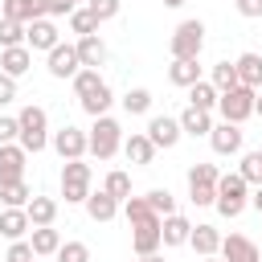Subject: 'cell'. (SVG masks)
Masks as SVG:
<instances>
[{
	"instance_id": "27",
	"label": "cell",
	"mask_w": 262,
	"mask_h": 262,
	"mask_svg": "<svg viewBox=\"0 0 262 262\" xmlns=\"http://www.w3.org/2000/svg\"><path fill=\"white\" fill-rule=\"evenodd\" d=\"M25 213H29L33 229H37V225H53V221H57V201H53V196H41V192H37V196H33V201L25 205Z\"/></svg>"
},
{
	"instance_id": "7",
	"label": "cell",
	"mask_w": 262,
	"mask_h": 262,
	"mask_svg": "<svg viewBox=\"0 0 262 262\" xmlns=\"http://www.w3.org/2000/svg\"><path fill=\"white\" fill-rule=\"evenodd\" d=\"M49 147L61 156V164H66V160H86V156H90V135H86L82 127L66 123V127H57V131L49 135Z\"/></svg>"
},
{
	"instance_id": "46",
	"label": "cell",
	"mask_w": 262,
	"mask_h": 262,
	"mask_svg": "<svg viewBox=\"0 0 262 262\" xmlns=\"http://www.w3.org/2000/svg\"><path fill=\"white\" fill-rule=\"evenodd\" d=\"M16 98V78H8V74H0V106H8Z\"/></svg>"
},
{
	"instance_id": "37",
	"label": "cell",
	"mask_w": 262,
	"mask_h": 262,
	"mask_svg": "<svg viewBox=\"0 0 262 262\" xmlns=\"http://www.w3.org/2000/svg\"><path fill=\"white\" fill-rule=\"evenodd\" d=\"M25 37H29V25L0 16V49H16V45H25Z\"/></svg>"
},
{
	"instance_id": "43",
	"label": "cell",
	"mask_w": 262,
	"mask_h": 262,
	"mask_svg": "<svg viewBox=\"0 0 262 262\" xmlns=\"http://www.w3.org/2000/svg\"><path fill=\"white\" fill-rule=\"evenodd\" d=\"M41 4V16H49V20H57V16H70L78 4L74 0H37Z\"/></svg>"
},
{
	"instance_id": "51",
	"label": "cell",
	"mask_w": 262,
	"mask_h": 262,
	"mask_svg": "<svg viewBox=\"0 0 262 262\" xmlns=\"http://www.w3.org/2000/svg\"><path fill=\"white\" fill-rule=\"evenodd\" d=\"M201 262H225V258H221V254H213V258H201Z\"/></svg>"
},
{
	"instance_id": "38",
	"label": "cell",
	"mask_w": 262,
	"mask_h": 262,
	"mask_svg": "<svg viewBox=\"0 0 262 262\" xmlns=\"http://www.w3.org/2000/svg\"><path fill=\"white\" fill-rule=\"evenodd\" d=\"M209 82H213L221 94H225V90H233V86H242V82H237V66H233V61H217V66H213V74H209Z\"/></svg>"
},
{
	"instance_id": "12",
	"label": "cell",
	"mask_w": 262,
	"mask_h": 262,
	"mask_svg": "<svg viewBox=\"0 0 262 262\" xmlns=\"http://www.w3.org/2000/svg\"><path fill=\"white\" fill-rule=\"evenodd\" d=\"M25 168H29V151L20 143H4L0 147V184L25 180Z\"/></svg>"
},
{
	"instance_id": "33",
	"label": "cell",
	"mask_w": 262,
	"mask_h": 262,
	"mask_svg": "<svg viewBox=\"0 0 262 262\" xmlns=\"http://www.w3.org/2000/svg\"><path fill=\"white\" fill-rule=\"evenodd\" d=\"M119 102H123L127 115H147V111H151V90H147V86H131Z\"/></svg>"
},
{
	"instance_id": "10",
	"label": "cell",
	"mask_w": 262,
	"mask_h": 262,
	"mask_svg": "<svg viewBox=\"0 0 262 262\" xmlns=\"http://www.w3.org/2000/svg\"><path fill=\"white\" fill-rule=\"evenodd\" d=\"M209 147L217 151V156H242L246 151V131L237 127V123H217L213 131H209Z\"/></svg>"
},
{
	"instance_id": "22",
	"label": "cell",
	"mask_w": 262,
	"mask_h": 262,
	"mask_svg": "<svg viewBox=\"0 0 262 262\" xmlns=\"http://www.w3.org/2000/svg\"><path fill=\"white\" fill-rule=\"evenodd\" d=\"M82 209H86V217H90V221H115L123 205L98 188V192H90V196H86V205H82Z\"/></svg>"
},
{
	"instance_id": "42",
	"label": "cell",
	"mask_w": 262,
	"mask_h": 262,
	"mask_svg": "<svg viewBox=\"0 0 262 262\" xmlns=\"http://www.w3.org/2000/svg\"><path fill=\"white\" fill-rule=\"evenodd\" d=\"M57 262H90V246L86 242H61Z\"/></svg>"
},
{
	"instance_id": "29",
	"label": "cell",
	"mask_w": 262,
	"mask_h": 262,
	"mask_svg": "<svg viewBox=\"0 0 262 262\" xmlns=\"http://www.w3.org/2000/svg\"><path fill=\"white\" fill-rule=\"evenodd\" d=\"M217 98H221V90H217L209 78H201L196 86H188V106H201V111H217Z\"/></svg>"
},
{
	"instance_id": "18",
	"label": "cell",
	"mask_w": 262,
	"mask_h": 262,
	"mask_svg": "<svg viewBox=\"0 0 262 262\" xmlns=\"http://www.w3.org/2000/svg\"><path fill=\"white\" fill-rule=\"evenodd\" d=\"M29 70H33V49H29V45L0 49V74H8V78H25Z\"/></svg>"
},
{
	"instance_id": "2",
	"label": "cell",
	"mask_w": 262,
	"mask_h": 262,
	"mask_svg": "<svg viewBox=\"0 0 262 262\" xmlns=\"http://www.w3.org/2000/svg\"><path fill=\"white\" fill-rule=\"evenodd\" d=\"M246 205H250V184H246V176L242 172H221V180H217V213L221 217H242L246 213Z\"/></svg>"
},
{
	"instance_id": "1",
	"label": "cell",
	"mask_w": 262,
	"mask_h": 262,
	"mask_svg": "<svg viewBox=\"0 0 262 262\" xmlns=\"http://www.w3.org/2000/svg\"><path fill=\"white\" fill-rule=\"evenodd\" d=\"M16 123H20V147L29 151V156H37V151H45L49 147V111L45 106H37V102H29V106H20L16 111Z\"/></svg>"
},
{
	"instance_id": "40",
	"label": "cell",
	"mask_w": 262,
	"mask_h": 262,
	"mask_svg": "<svg viewBox=\"0 0 262 262\" xmlns=\"http://www.w3.org/2000/svg\"><path fill=\"white\" fill-rule=\"evenodd\" d=\"M147 205H151L160 217H172V213H176V196H172L168 188H151V192H147Z\"/></svg>"
},
{
	"instance_id": "17",
	"label": "cell",
	"mask_w": 262,
	"mask_h": 262,
	"mask_svg": "<svg viewBox=\"0 0 262 262\" xmlns=\"http://www.w3.org/2000/svg\"><path fill=\"white\" fill-rule=\"evenodd\" d=\"M123 156H127L131 164H139V168H151V160H156V143L147 139V131H131V135L123 139Z\"/></svg>"
},
{
	"instance_id": "28",
	"label": "cell",
	"mask_w": 262,
	"mask_h": 262,
	"mask_svg": "<svg viewBox=\"0 0 262 262\" xmlns=\"http://www.w3.org/2000/svg\"><path fill=\"white\" fill-rule=\"evenodd\" d=\"M201 78H205V74H201V61H172V66H168V82L180 86V90L196 86Z\"/></svg>"
},
{
	"instance_id": "54",
	"label": "cell",
	"mask_w": 262,
	"mask_h": 262,
	"mask_svg": "<svg viewBox=\"0 0 262 262\" xmlns=\"http://www.w3.org/2000/svg\"><path fill=\"white\" fill-rule=\"evenodd\" d=\"M0 4H4V0H0Z\"/></svg>"
},
{
	"instance_id": "11",
	"label": "cell",
	"mask_w": 262,
	"mask_h": 262,
	"mask_svg": "<svg viewBox=\"0 0 262 262\" xmlns=\"http://www.w3.org/2000/svg\"><path fill=\"white\" fill-rule=\"evenodd\" d=\"M147 139L156 143V151H160V147H164V151H172V147L184 139L180 119H172V115H151V119H147Z\"/></svg>"
},
{
	"instance_id": "41",
	"label": "cell",
	"mask_w": 262,
	"mask_h": 262,
	"mask_svg": "<svg viewBox=\"0 0 262 262\" xmlns=\"http://www.w3.org/2000/svg\"><path fill=\"white\" fill-rule=\"evenodd\" d=\"M86 8L94 12V20H98V25H106V20H115V16H119V8H123V4H119V0H86Z\"/></svg>"
},
{
	"instance_id": "48",
	"label": "cell",
	"mask_w": 262,
	"mask_h": 262,
	"mask_svg": "<svg viewBox=\"0 0 262 262\" xmlns=\"http://www.w3.org/2000/svg\"><path fill=\"white\" fill-rule=\"evenodd\" d=\"M139 262H164V254H147V258H139Z\"/></svg>"
},
{
	"instance_id": "5",
	"label": "cell",
	"mask_w": 262,
	"mask_h": 262,
	"mask_svg": "<svg viewBox=\"0 0 262 262\" xmlns=\"http://www.w3.org/2000/svg\"><path fill=\"white\" fill-rule=\"evenodd\" d=\"M90 184H94V172H90L86 160H66L61 164V196H66V205H86V196L94 192Z\"/></svg>"
},
{
	"instance_id": "52",
	"label": "cell",
	"mask_w": 262,
	"mask_h": 262,
	"mask_svg": "<svg viewBox=\"0 0 262 262\" xmlns=\"http://www.w3.org/2000/svg\"><path fill=\"white\" fill-rule=\"evenodd\" d=\"M74 4H78V8H82V4H86V0H74Z\"/></svg>"
},
{
	"instance_id": "39",
	"label": "cell",
	"mask_w": 262,
	"mask_h": 262,
	"mask_svg": "<svg viewBox=\"0 0 262 262\" xmlns=\"http://www.w3.org/2000/svg\"><path fill=\"white\" fill-rule=\"evenodd\" d=\"M70 33H78V37H90V33H98V20H94V12H90L86 4L70 12Z\"/></svg>"
},
{
	"instance_id": "3",
	"label": "cell",
	"mask_w": 262,
	"mask_h": 262,
	"mask_svg": "<svg viewBox=\"0 0 262 262\" xmlns=\"http://www.w3.org/2000/svg\"><path fill=\"white\" fill-rule=\"evenodd\" d=\"M205 49V20H180L168 37V53L172 61H196Z\"/></svg>"
},
{
	"instance_id": "19",
	"label": "cell",
	"mask_w": 262,
	"mask_h": 262,
	"mask_svg": "<svg viewBox=\"0 0 262 262\" xmlns=\"http://www.w3.org/2000/svg\"><path fill=\"white\" fill-rule=\"evenodd\" d=\"M221 237H225V233H221L217 225H205V221H201V225H192L188 246H192L201 258H213V254H221Z\"/></svg>"
},
{
	"instance_id": "36",
	"label": "cell",
	"mask_w": 262,
	"mask_h": 262,
	"mask_svg": "<svg viewBox=\"0 0 262 262\" xmlns=\"http://www.w3.org/2000/svg\"><path fill=\"white\" fill-rule=\"evenodd\" d=\"M111 102H115V94H111V86H102V90H94L90 98H82V111H86L90 119H102V115H111Z\"/></svg>"
},
{
	"instance_id": "25",
	"label": "cell",
	"mask_w": 262,
	"mask_h": 262,
	"mask_svg": "<svg viewBox=\"0 0 262 262\" xmlns=\"http://www.w3.org/2000/svg\"><path fill=\"white\" fill-rule=\"evenodd\" d=\"M237 82L242 86H250V90H262V53H254V49H246L237 61Z\"/></svg>"
},
{
	"instance_id": "4",
	"label": "cell",
	"mask_w": 262,
	"mask_h": 262,
	"mask_svg": "<svg viewBox=\"0 0 262 262\" xmlns=\"http://www.w3.org/2000/svg\"><path fill=\"white\" fill-rule=\"evenodd\" d=\"M86 135H90V156H94V160H115V156L123 151V127H119V119H111V115L94 119V127H90Z\"/></svg>"
},
{
	"instance_id": "20",
	"label": "cell",
	"mask_w": 262,
	"mask_h": 262,
	"mask_svg": "<svg viewBox=\"0 0 262 262\" xmlns=\"http://www.w3.org/2000/svg\"><path fill=\"white\" fill-rule=\"evenodd\" d=\"M213 127H217L213 111H201V106H184V111H180V131H184V135L196 139V135H209Z\"/></svg>"
},
{
	"instance_id": "34",
	"label": "cell",
	"mask_w": 262,
	"mask_h": 262,
	"mask_svg": "<svg viewBox=\"0 0 262 262\" xmlns=\"http://www.w3.org/2000/svg\"><path fill=\"white\" fill-rule=\"evenodd\" d=\"M237 172L246 176V184H250V188H258V184H262V147H254V151H242V164H237Z\"/></svg>"
},
{
	"instance_id": "9",
	"label": "cell",
	"mask_w": 262,
	"mask_h": 262,
	"mask_svg": "<svg viewBox=\"0 0 262 262\" xmlns=\"http://www.w3.org/2000/svg\"><path fill=\"white\" fill-rule=\"evenodd\" d=\"M45 70H49V78H57V82H74L78 78V70H82V57H78V45H70V41H61L57 49H49L45 53Z\"/></svg>"
},
{
	"instance_id": "21",
	"label": "cell",
	"mask_w": 262,
	"mask_h": 262,
	"mask_svg": "<svg viewBox=\"0 0 262 262\" xmlns=\"http://www.w3.org/2000/svg\"><path fill=\"white\" fill-rule=\"evenodd\" d=\"M25 233H33V221L25 209H4L0 213V237L8 242H25Z\"/></svg>"
},
{
	"instance_id": "6",
	"label": "cell",
	"mask_w": 262,
	"mask_h": 262,
	"mask_svg": "<svg viewBox=\"0 0 262 262\" xmlns=\"http://www.w3.org/2000/svg\"><path fill=\"white\" fill-rule=\"evenodd\" d=\"M254 102H258V90H250V86H233V90H225L221 98H217V115L225 119V123H246L250 115H254Z\"/></svg>"
},
{
	"instance_id": "24",
	"label": "cell",
	"mask_w": 262,
	"mask_h": 262,
	"mask_svg": "<svg viewBox=\"0 0 262 262\" xmlns=\"http://www.w3.org/2000/svg\"><path fill=\"white\" fill-rule=\"evenodd\" d=\"M29 246H33L37 258H57V250H61V233H57L53 225H37V229L29 233Z\"/></svg>"
},
{
	"instance_id": "16",
	"label": "cell",
	"mask_w": 262,
	"mask_h": 262,
	"mask_svg": "<svg viewBox=\"0 0 262 262\" xmlns=\"http://www.w3.org/2000/svg\"><path fill=\"white\" fill-rule=\"evenodd\" d=\"M74 45H78L82 70H102V66H106V57H111V53H106V41H102L98 33H90V37H78Z\"/></svg>"
},
{
	"instance_id": "44",
	"label": "cell",
	"mask_w": 262,
	"mask_h": 262,
	"mask_svg": "<svg viewBox=\"0 0 262 262\" xmlns=\"http://www.w3.org/2000/svg\"><path fill=\"white\" fill-rule=\"evenodd\" d=\"M16 139H20L16 115H0V147H4V143H16Z\"/></svg>"
},
{
	"instance_id": "23",
	"label": "cell",
	"mask_w": 262,
	"mask_h": 262,
	"mask_svg": "<svg viewBox=\"0 0 262 262\" xmlns=\"http://www.w3.org/2000/svg\"><path fill=\"white\" fill-rule=\"evenodd\" d=\"M160 237H164V246H188V237H192V221H188L184 213H172V217H164Z\"/></svg>"
},
{
	"instance_id": "47",
	"label": "cell",
	"mask_w": 262,
	"mask_h": 262,
	"mask_svg": "<svg viewBox=\"0 0 262 262\" xmlns=\"http://www.w3.org/2000/svg\"><path fill=\"white\" fill-rule=\"evenodd\" d=\"M250 209H258V213H262V184H258V188H250Z\"/></svg>"
},
{
	"instance_id": "49",
	"label": "cell",
	"mask_w": 262,
	"mask_h": 262,
	"mask_svg": "<svg viewBox=\"0 0 262 262\" xmlns=\"http://www.w3.org/2000/svg\"><path fill=\"white\" fill-rule=\"evenodd\" d=\"M180 4H184V0H164V8H180Z\"/></svg>"
},
{
	"instance_id": "31",
	"label": "cell",
	"mask_w": 262,
	"mask_h": 262,
	"mask_svg": "<svg viewBox=\"0 0 262 262\" xmlns=\"http://www.w3.org/2000/svg\"><path fill=\"white\" fill-rule=\"evenodd\" d=\"M33 201V188L25 180H12V184H0V205L4 209H25Z\"/></svg>"
},
{
	"instance_id": "35",
	"label": "cell",
	"mask_w": 262,
	"mask_h": 262,
	"mask_svg": "<svg viewBox=\"0 0 262 262\" xmlns=\"http://www.w3.org/2000/svg\"><path fill=\"white\" fill-rule=\"evenodd\" d=\"M102 86H106V78H102L98 70H78V78H74V94H78V102L90 98V94L102 90Z\"/></svg>"
},
{
	"instance_id": "30",
	"label": "cell",
	"mask_w": 262,
	"mask_h": 262,
	"mask_svg": "<svg viewBox=\"0 0 262 262\" xmlns=\"http://www.w3.org/2000/svg\"><path fill=\"white\" fill-rule=\"evenodd\" d=\"M123 217H127V225H147V221H156L160 213L147 205V196H131V201H123Z\"/></svg>"
},
{
	"instance_id": "13",
	"label": "cell",
	"mask_w": 262,
	"mask_h": 262,
	"mask_svg": "<svg viewBox=\"0 0 262 262\" xmlns=\"http://www.w3.org/2000/svg\"><path fill=\"white\" fill-rule=\"evenodd\" d=\"M160 225H164V217H156V221H147V225H131V250H135L139 258H147V254H160V246H164V237H160Z\"/></svg>"
},
{
	"instance_id": "45",
	"label": "cell",
	"mask_w": 262,
	"mask_h": 262,
	"mask_svg": "<svg viewBox=\"0 0 262 262\" xmlns=\"http://www.w3.org/2000/svg\"><path fill=\"white\" fill-rule=\"evenodd\" d=\"M233 8H237V16H246V20H262V0H233Z\"/></svg>"
},
{
	"instance_id": "26",
	"label": "cell",
	"mask_w": 262,
	"mask_h": 262,
	"mask_svg": "<svg viewBox=\"0 0 262 262\" xmlns=\"http://www.w3.org/2000/svg\"><path fill=\"white\" fill-rule=\"evenodd\" d=\"M0 16H8L16 25H33V20H41V4L37 0H4L0 4Z\"/></svg>"
},
{
	"instance_id": "15",
	"label": "cell",
	"mask_w": 262,
	"mask_h": 262,
	"mask_svg": "<svg viewBox=\"0 0 262 262\" xmlns=\"http://www.w3.org/2000/svg\"><path fill=\"white\" fill-rule=\"evenodd\" d=\"M221 258H225V262H262L258 246H254L246 233H229V237H221Z\"/></svg>"
},
{
	"instance_id": "53",
	"label": "cell",
	"mask_w": 262,
	"mask_h": 262,
	"mask_svg": "<svg viewBox=\"0 0 262 262\" xmlns=\"http://www.w3.org/2000/svg\"><path fill=\"white\" fill-rule=\"evenodd\" d=\"M29 262H33V258H29Z\"/></svg>"
},
{
	"instance_id": "14",
	"label": "cell",
	"mask_w": 262,
	"mask_h": 262,
	"mask_svg": "<svg viewBox=\"0 0 262 262\" xmlns=\"http://www.w3.org/2000/svg\"><path fill=\"white\" fill-rule=\"evenodd\" d=\"M25 45H29L33 53H37V49H41V53H49V49H57V45H61V33H57V25H53L49 16H41V20H33V25H29Z\"/></svg>"
},
{
	"instance_id": "50",
	"label": "cell",
	"mask_w": 262,
	"mask_h": 262,
	"mask_svg": "<svg viewBox=\"0 0 262 262\" xmlns=\"http://www.w3.org/2000/svg\"><path fill=\"white\" fill-rule=\"evenodd\" d=\"M254 115H262V90H258V102H254Z\"/></svg>"
},
{
	"instance_id": "32",
	"label": "cell",
	"mask_w": 262,
	"mask_h": 262,
	"mask_svg": "<svg viewBox=\"0 0 262 262\" xmlns=\"http://www.w3.org/2000/svg\"><path fill=\"white\" fill-rule=\"evenodd\" d=\"M102 192H106V196H115L119 205H123V201H131V176H127L123 168L106 172V180H102Z\"/></svg>"
},
{
	"instance_id": "8",
	"label": "cell",
	"mask_w": 262,
	"mask_h": 262,
	"mask_svg": "<svg viewBox=\"0 0 262 262\" xmlns=\"http://www.w3.org/2000/svg\"><path fill=\"white\" fill-rule=\"evenodd\" d=\"M217 164H192L188 168V201L192 205H217Z\"/></svg>"
}]
</instances>
